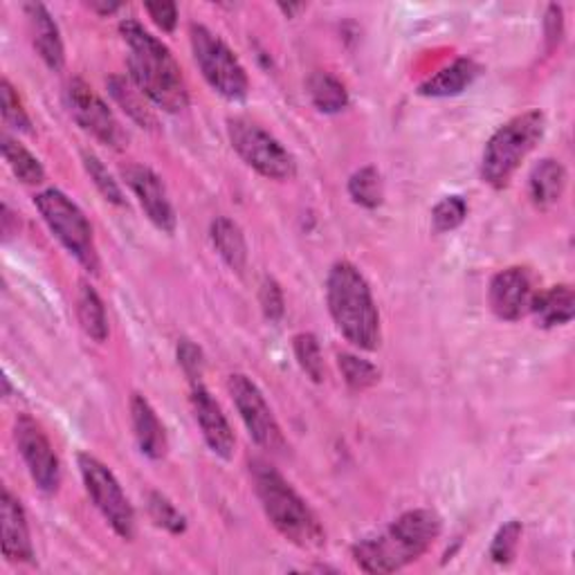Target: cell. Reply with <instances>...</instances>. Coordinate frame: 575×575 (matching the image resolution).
<instances>
[{
    "label": "cell",
    "instance_id": "cell-23",
    "mask_svg": "<svg viewBox=\"0 0 575 575\" xmlns=\"http://www.w3.org/2000/svg\"><path fill=\"white\" fill-rule=\"evenodd\" d=\"M76 320H80L84 333L95 339V342H106L108 339V315H106V306L99 297V292L82 284L80 292H76Z\"/></svg>",
    "mask_w": 575,
    "mask_h": 575
},
{
    "label": "cell",
    "instance_id": "cell-28",
    "mask_svg": "<svg viewBox=\"0 0 575 575\" xmlns=\"http://www.w3.org/2000/svg\"><path fill=\"white\" fill-rule=\"evenodd\" d=\"M292 349H295V358L301 371L313 382H318V385L324 382L326 367H324V356H322V347H320L318 337L313 333H299L292 342Z\"/></svg>",
    "mask_w": 575,
    "mask_h": 575
},
{
    "label": "cell",
    "instance_id": "cell-37",
    "mask_svg": "<svg viewBox=\"0 0 575 575\" xmlns=\"http://www.w3.org/2000/svg\"><path fill=\"white\" fill-rule=\"evenodd\" d=\"M151 21L156 23L163 32H173L178 25V5L173 3H146L144 5Z\"/></svg>",
    "mask_w": 575,
    "mask_h": 575
},
{
    "label": "cell",
    "instance_id": "cell-17",
    "mask_svg": "<svg viewBox=\"0 0 575 575\" xmlns=\"http://www.w3.org/2000/svg\"><path fill=\"white\" fill-rule=\"evenodd\" d=\"M27 23H29V34L32 44L38 57L44 59V63L50 70H61L65 63V50L61 41V32L52 14L48 12L46 5L41 3H25L23 5Z\"/></svg>",
    "mask_w": 575,
    "mask_h": 575
},
{
    "label": "cell",
    "instance_id": "cell-36",
    "mask_svg": "<svg viewBox=\"0 0 575 575\" xmlns=\"http://www.w3.org/2000/svg\"><path fill=\"white\" fill-rule=\"evenodd\" d=\"M259 301H261V311L265 315V320L271 322H279L284 318L286 311V301H284V290L275 279H265L261 284V292H259Z\"/></svg>",
    "mask_w": 575,
    "mask_h": 575
},
{
    "label": "cell",
    "instance_id": "cell-27",
    "mask_svg": "<svg viewBox=\"0 0 575 575\" xmlns=\"http://www.w3.org/2000/svg\"><path fill=\"white\" fill-rule=\"evenodd\" d=\"M349 196L354 199L356 205L375 209L385 201V182L375 167H364L356 171L349 180Z\"/></svg>",
    "mask_w": 575,
    "mask_h": 575
},
{
    "label": "cell",
    "instance_id": "cell-38",
    "mask_svg": "<svg viewBox=\"0 0 575 575\" xmlns=\"http://www.w3.org/2000/svg\"><path fill=\"white\" fill-rule=\"evenodd\" d=\"M562 8L558 5H551L549 12H547V38L551 44H558L560 36H562Z\"/></svg>",
    "mask_w": 575,
    "mask_h": 575
},
{
    "label": "cell",
    "instance_id": "cell-34",
    "mask_svg": "<svg viewBox=\"0 0 575 575\" xmlns=\"http://www.w3.org/2000/svg\"><path fill=\"white\" fill-rule=\"evenodd\" d=\"M468 216V203L462 196H447L443 199L434 212H432V223H434V232L445 235L462 225Z\"/></svg>",
    "mask_w": 575,
    "mask_h": 575
},
{
    "label": "cell",
    "instance_id": "cell-26",
    "mask_svg": "<svg viewBox=\"0 0 575 575\" xmlns=\"http://www.w3.org/2000/svg\"><path fill=\"white\" fill-rule=\"evenodd\" d=\"M3 156L5 163L10 165L12 173L25 182V184H41L46 180V169L36 156L16 140H12L10 135H3Z\"/></svg>",
    "mask_w": 575,
    "mask_h": 575
},
{
    "label": "cell",
    "instance_id": "cell-29",
    "mask_svg": "<svg viewBox=\"0 0 575 575\" xmlns=\"http://www.w3.org/2000/svg\"><path fill=\"white\" fill-rule=\"evenodd\" d=\"M337 367L347 380V385L356 392H364L369 387H373L375 382L380 380V371L375 364H371L369 360H362L354 354H339L337 356Z\"/></svg>",
    "mask_w": 575,
    "mask_h": 575
},
{
    "label": "cell",
    "instance_id": "cell-14",
    "mask_svg": "<svg viewBox=\"0 0 575 575\" xmlns=\"http://www.w3.org/2000/svg\"><path fill=\"white\" fill-rule=\"evenodd\" d=\"M122 176L135 194L137 203L142 205L146 218L156 225L160 232L171 235L176 229V212L160 176L144 165H129L122 169Z\"/></svg>",
    "mask_w": 575,
    "mask_h": 575
},
{
    "label": "cell",
    "instance_id": "cell-22",
    "mask_svg": "<svg viewBox=\"0 0 575 575\" xmlns=\"http://www.w3.org/2000/svg\"><path fill=\"white\" fill-rule=\"evenodd\" d=\"M209 235L218 256L227 263V267H232L235 273H243L248 263V243L243 237V229L232 218L218 216L212 223Z\"/></svg>",
    "mask_w": 575,
    "mask_h": 575
},
{
    "label": "cell",
    "instance_id": "cell-2",
    "mask_svg": "<svg viewBox=\"0 0 575 575\" xmlns=\"http://www.w3.org/2000/svg\"><path fill=\"white\" fill-rule=\"evenodd\" d=\"M443 519L436 511L416 508L403 513L390 528L354 547V560L364 573H394L426 555L439 540Z\"/></svg>",
    "mask_w": 575,
    "mask_h": 575
},
{
    "label": "cell",
    "instance_id": "cell-4",
    "mask_svg": "<svg viewBox=\"0 0 575 575\" xmlns=\"http://www.w3.org/2000/svg\"><path fill=\"white\" fill-rule=\"evenodd\" d=\"M328 313L344 335L360 351L380 347V313L369 281L349 261H337L326 279Z\"/></svg>",
    "mask_w": 575,
    "mask_h": 575
},
{
    "label": "cell",
    "instance_id": "cell-30",
    "mask_svg": "<svg viewBox=\"0 0 575 575\" xmlns=\"http://www.w3.org/2000/svg\"><path fill=\"white\" fill-rule=\"evenodd\" d=\"M84 167H86L91 180L95 182V187L99 189V194L108 203H112V205H124L127 203L120 182L112 178V173L104 167V163L95 156V153H88V151L84 153Z\"/></svg>",
    "mask_w": 575,
    "mask_h": 575
},
{
    "label": "cell",
    "instance_id": "cell-20",
    "mask_svg": "<svg viewBox=\"0 0 575 575\" xmlns=\"http://www.w3.org/2000/svg\"><path fill=\"white\" fill-rule=\"evenodd\" d=\"M530 313L538 318L540 326H544V328H555V326L568 324L575 315L573 288L562 284V286H553L540 295H535Z\"/></svg>",
    "mask_w": 575,
    "mask_h": 575
},
{
    "label": "cell",
    "instance_id": "cell-10",
    "mask_svg": "<svg viewBox=\"0 0 575 575\" xmlns=\"http://www.w3.org/2000/svg\"><path fill=\"white\" fill-rule=\"evenodd\" d=\"M227 390L239 409V416L243 420L250 439L261 450L271 452V454L286 452L288 445H286L284 432L277 423L271 405H267L265 396L261 394V390L254 385V382L243 373H235L227 380Z\"/></svg>",
    "mask_w": 575,
    "mask_h": 575
},
{
    "label": "cell",
    "instance_id": "cell-40",
    "mask_svg": "<svg viewBox=\"0 0 575 575\" xmlns=\"http://www.w3.org/2000/svg\"><path fill=\"white\" fill-rule=\"evenodd\" d=\"M279 8H281V12H284V14L292 16V14H295V12H299L303 5H279Z\"/></svg>",
    "mask_w": 575,
    "mask_h": 575
},
{
    "label": "cell",
    "instance_id": "cell-32",
    "mask_svg": "<svg viewBox=\"0 0 575 575\" xmlns=\"http://www.w3.org/2000/svg\"><path fill=\"white\" fill-rule=\"evenodd\" d=\"M522 540V524L517 519L506 522L500 530H496L494 540L490 544V558L496 564H508L517 555V547Z\"/></svg>",
    "mask_w": 575,
    "mask_h": 575
},
{
    "label": "cell",
    "instance_id": "cell-1",
    "mask_svg": "<svg viewBox=\"0 0 575 575\" xmlns=\"http://www.w3.org/2000/svg\"><path fill=\"white\" fill-rule=\"evenodd\" d=\"M120 34L129 48V70L135 88L167 112L184 110L189 91L171 50L133 19L120 23Z\"/></svg>",
    "mask_w": 575,
    "mask_h": 575
},
{
    "label": "cell",
    "instance_id": "cell-35",
    "mask_svg": "<svg viewBox=\"0 0 575 575\" xmlns=\"http://www.w3.org/2000/svg\"><path fill=\"white\" fill-rule=\"evenodd\" d=\"M178 364L184 371V375L191 380V385H199L203 371H205V358L201 347H196L191 339H180L178 344Z\"/></svg>",
    "mask_w": 575,
    "mask_h": 575
},
{
    "label": "cell",
    "instance_id": "cell-33",
    "mask_svg": "<svg viewBox=\"0 0 575 575\" xmlns=\"http://www.w3.org/2000/svg\"><path fill=\"white\" fill-rule=\"evenodd\" d=\"M0 106H3V120L10 129L23 131V133H32V120L27 110L23 108V101L19 97V93L14 91V86L3 80V86H0Z\"/></svg>",
    "mask_w": 575,
    "mask_h": 575
},
{
    "label": "cell",
    "instance_id": "cell-3",
    "mask_svg": "<svg viewBox=\"0 0 575 575\" xmlns=\"http://www.w3.org/2000/svg\"><path fill=\"white\" fill-rule=\"evenodd\" d=\"M250 477L265 517L271 519V524L288 542L311 551L324 547V526L320 524L313 508L306 504L303 496L284 479L279 470L254 458L250 464Z\"/></svg>",
    "mask_w": 575,
    "mask_h": 575
},
{
    "label": "cell",
    "instance_id": "cell-25",
    "mask_svg": "<svg viewBox=\"0 0 575 575\" xmlns=\"http://www.w3.org/2000/svg\"><path fill=\"white\" fill-rule=\"evenodd\" d=\"M108 91H110L112 99L124 108V112L135 124H140L142 129H156L158 122H156V118H153L151 108L144 104V99H142L144 95L135 88L133 82L124 80V76H110Z\"/></svg>",
    "mask_w": 575,
    "mask_h": 575
},
{
    "label": "cell",
    "instance_id": "cell-21",
    "mask_svg": "<svg viewBox=\"0 0 575 575\" xmlns=\"http://www.w3.org/2000/svg\"><path fill=\"white\" fill-rule=\"evenodd\" d=\"M564 187H566V171L558 160L547 158L540 165L532 167L528 178V191H530V201L540 209L553 207L562 199Z\"/></svg>",
    "mask_w": 575,
    "mask_h": 575
},
{
    "label": "cell",
    "instance_id": "cell-12",
    "mask_svg": "<svg viewBox=\"0 0 575 575\" xmlns=\"http://www.w3.org/2000/svg\"><path fill=\"white\" fill-rule=\"evenodd\" d=\"M65 97L74 122L86 133L112 148H122L127 144V133L122 131L118 118H115L106 101L86 82L72 80Z\"/></svg>",
    "mask_w": 575,
    "mask_h": 575
},
{
    "label": "cell",
    "instance_id": "cell-7",
    "mask_svg": "<svg viewBox=\"0 0 575 575\" xmlns=\"http://www.w3.org/2000/svg\"><path fill=\"white\" fill-rule=\"evenodd\" d=\"M189 41H191V52H194L196 65L201 68L207 84L218 95H223L225 99H232V101H241L248 97V91H250L248 72L241 65L239 57L229 50V46L218 34H214L205 25L194 23L189 27Z\"/></svg>",
    "mask_w": 575,
    "mask_h": 575
},
{
    "label": "cell",
    "instance_id": "cell-31",
    "mask_svg": "<svg viewBox=\"0 0 575 575\" xmlns=\"http://www.w3.org/2000/svg\"><path fill=\"white\" fill-rule=\"evenodd\" d=\"M146 506H148L151 519L156 522L160 528L173 535H180L187 530V517L167 500L163 492H148Z\"/></svg>",
    "mask_w": 575,
    "mask_h": 575
},
{
    "label": "cell",
    "instance_id": "cell-15",
    "mask_svg": "<svg viewBox=\"0 0 575 575\" xmlns=\"http://www.w3.org/2000/svg\"><path fill=\"white\" fill-rule=\"evenodd\" d=\"M191 409H194L196 423L209 450L220 458H232L237 447L235 430L225 418L220 405L212 398V394L201 385V382L191 387Z\"/></svg>",
    "mask_w": 575,
    "mask_h": 575
},
{
    "label": "cell",
    "instance_id": "cell-16",
    "mask_svg": "<svg viewBox=\"0 0 575 575\" xmlns=\"http://www.w3.org/2000/svg\"><path fill=\"white\" fill-rule=\"evenodd\" d=\"M0 519H3V553L10 562H32L34 547L29 538V524L19 496L8 488L3 490V502H0Z\"/></svg>",
    "mask_w": 575,
    "mask_h": 575
},
{
    "label": "cell",
    "instance_id": "cell-9",
    "mask_svg": "<svg viewBox=\"0 0 575 575\" xmlns=\"http://www.w3.org/2000/svg\"><path fill=\"white\" fill-rule=\"evenodd\" d=\"M80 472L86 486V492L101 513V517L110 524V528L120 535L122 540L135 538V511L124 494L120 481L115 479L108 466L91 454H80Z\"/></svg>",
    "mask_w": 575,
    "mask_h": 575
},
{
    "label": "cell",
    "instance_id": "cell-5",
    "mask_svg": "<svg viewBox=\"0 0 575 575\" xmlns=\"http://www.w3.org/2000/svg\"><path fill=\"white\" fill-rule=\"evenodd\" d=\"M547 131L542 110H526L496 129L488 140L481 158V178L486 184L502 189L511 182L528 153L540 144Z\"/></svg>",
    "mask_w": 575,
    "mask_h": 575
},
{
    "label": "cell",
    "instance_id": "cell-39",
    "mask_svg": "<svg viewBox=\"0 0 575 575\" xmlns=\"http://www.w3.org/2000/svg\"><path fill=\"white\" fill-rule=\"evenodd\" d=\"M88 8L95 10V12H99V14H104V16H108V14L118 12L122 5L120 3H101V0H95V3H91Z\"/></svg>",
    "mask_w": 575,
    "mask_h": 575
},
{
    "label": "cell",
    "instance_id": "cell-8",
    "mask_svg": "<svg viewBox=\"0 0 575 575\" xmlns=\"http://www.w3.org/2000/svg\"><path fill=\"white\" fill-rule=\"evenodd\" d=\"M227 135L239 158L267 180L286 182L297 173L292 153L263 127L252 120L235 118L227 122Z\"/></svg>",
    "mask_w": 575,
    "mask_h": 575
},
{
    "label": "cell",
    "instance_id": "cell-19",
    "mask_svg": "<svg viewBox=\"0 0 575 575\" xmlns=\"http://www.w3.org/2000/svg\"><path fill=\"white\" fill-rule=\"evenodd\" d=\"M479 72L481 68L472 59H456L443 70H439L434 76H430L426 84H420L418 93L423 97H432V99L462 95L477 80Z\"/></svg>",
    "mask_w": 575,
    "mask_h": 575
},
{
    "label": "cell",
    "instance_id": "cell-11",
    "mask_svg": "<svg viewBox=\"0 0 575 575\" xmlns=\"http://www.w3.org/2000/svg\"><path fill=\"white\" fill-rule=\"evenodd\" d=\"M14 439L36 488L44 494H55L61 486V462L44 428L32 416L21 414L14 423Z\"/></svg>",
    "mask_w": 575,
    "mask_h": 575
},
{
    "label": "cell",
    "instance_id": "cell-18",
    "mask_svg": "<svg viewBox=\"0 0 575 575\" xmlns=\"http://www.w3.org/2000/svg\"><path fill=\"white\" fill-rule=\"evenodd\" d=\"M131 423L137 447L146 458H151V462H160V458L167 456L169 441L165 426L160 423L156 409L151 407V403L142 394L131 396Z\"/></svg>",
    "mask_w": 575,
    "mask_h": 575
},
{
    "label": "cell",
    "instance_id": "cell-6",
    "mask_svg": "<svg viewBox=\"0 0 575 575\" xmlns=\"http://www.w3.org/2000/svg\"><path fill=\"white\" fill-rule=\"evenodd\" d=\"M34 205L38 214L44 216L50 232L59 239V243L80 261L88 273H97L99 259L93 227L80 205L68 199L59 189H46L41 194H36Z\"/></svg>",
    "mask_w": 575,
    "mask_h": 575
},
{
    "label": "cell",
    "instance_id": "cell-13",
    "mask_svg": "<svg viewBox=\"0 0 575 575\" xmlns=\"http://www.w3.org/2000/svg\"><path fill=\"white\" fill-rule=\"evenodd\" d=\"M535 295V281L526 267H506L492 277L488 288L492 313L506 322H517L530 313Z\"/></svg>",
    "mask_w": 575,
    "mask_h": 575
},
{
    "label": "cell",
    "instance_id": "cell-24",
    "mask_svg": "<svg viewBox=\"0 0 575 575\" xmlns=\"http://www.w3.org/2000/svg\"><path fill=\"white\" fill-rule=\"evenodd\" d=\"M309 95L320 112L335 115L349 106V91L331 72H313L309 76Z\"/></svg>",
    "mask_w": 575,
    "mask_h": 575
}]
</instances>
